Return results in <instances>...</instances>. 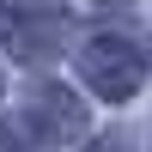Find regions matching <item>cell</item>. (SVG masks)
<instances>
[{
	"label": "cell",
	"instance_id": "6da1fadb",
	"mask_svg": "<svg viewBox=\"0 0 152 152\" xmlns=\"http://www.w3.org/2000/svg\"><path fill=\"white\" fill-rule=\"evenodd\" d=\"M79 73L91 79V91H104L110 104H122V97L140 91L146 61H140V49L122 43V37H91V43H85V55H79Z\"/></svg>",
	"mask_w": 152,
	"mask_h": 152
},
{
	"label": "cell",
	"instance_id": "7a4b0ae2",
	"mask_svg": "<svg viewBox=\"0 0 152 152\" xmlns=\"http://www.w3.org/2000/svg\"><path fill=\"white\" fill-rule=\"evenodd\" d=\"M79 104L73 97H55V91H43L37 97V110H31V128H43V140H55V134H79Z\"/></svg>",
	"mask_w": 152,
	"mask_h": 152
}]
</instances>
